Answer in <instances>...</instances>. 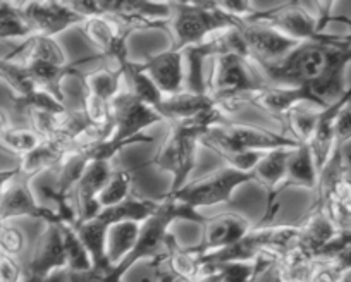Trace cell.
Instances as JSON below:
<instances>
[{
  "instance_id": "3",
  "label": "cell",
  "mask_w": 351,
  "mask_h": 282,
  "mask_svg": "<svg viewBox=\"0 0 351 282\" xmlns=\"http://www.w3.org/2000/svg\"><path fill=\"white\" fill-rule=\"evenodd\" d=\"M176 220H191V222L205 224L207 222V217H204L200 212L193 210V208L186 207V205L162 198L157 212L150 219H147L141 224L136 246L131 251L130 257L123 264L117 265V267L109 268V274L112 275L114 281L123 282L124 275L130 272V268L134 267V264L141 260H165L169 241L172 240L169 227Z\"/></svg>"
},
{
  "instance_id": "34",
  "label": "cell",
  "mask_w": 351,
  "mask_h": 282,
  "mask_svg": "<svg viewBox=\"0 0 351 282\" xmlns=\"http://www.w3.org/2000/svg\"><path fill=\"white\" fill-rule=\"evenodd\" d=\"M33 36L21 4L14 2H0V40H28Z\"/></svg>"
},
{
  "instance_id": "9",
  "label": "cell",
  "mask_w": 351,
  "mask_h": 282,
  "mask_svg": "<svg viewBox=\"0 0 351 282\" xmlns=\"http://www.w3.org/2000/svg\"><path fill=\"white\" fill-rule=\"evenodd\" d=\"M204 146H219V149L238 150V152H260L267 153L279 149H296L298 141L293 136L253 126V124H222L214 127L202 140Z\"/></svg>"
},
{
  "instance_id": "14",
  "label": "cell",
  "mask_w": 351,
  "mask_h": 282,
  "mask_svg": "<svg viewBox=\"0 0 351 282\" xmlns=\"http://www.w3.org/2000/svg\"><path fill=\"white\" fill-rule=\"evenodd\" d=\"M21 9L29 28L33 29V35L49 36V38H56L59 33L73 26H81L84 21V18H81L71 8L69 2H57V0L26 2L21 4Z\"/></svg>"
},
{
  "instance_id": "46",
  "label": "cell",
  "mask_w": 351,
  "mask_h": 282,
  "mask_svg": "<svg viewBox=\"0 0 351 282\" xmlns=\"http://www.w3.org/2000/svg\"><path fill=\"white\" fill-rule=\"evenodd\" d=\"M155 282H180V279L176 277L171 270H158L155 275Z\"/></svg>"
},
{
  "instance_id": "15",
  "label": "cell",
  "mask_w": 351,
  "mask_h": 282,
  "mask_svg": "<svg viewBox=\"0 0 351 282\" xmlns=\"http://www.w3.org/2000/svg\"><path fill=\"white\" fill-rule=\"evenodd\" d=\"M64 268H67V261L60 224H43L26 267L25 281H40Z\"/></svg>"
},
{
  "instance_id": "25",
  "label": "cell",
  "mask_w": 351,
  "mask_h": 282,
  "mask_svg": "<svg viewBox=\"0 0 351 282\" xmlns=\"http://www.w3.org/2000/svg\"><path fill=\"white\" fill-rule=\"evenodd\" d=\"M158 205H160V201H154L148 200V198H140L131 194L128 200L121 201V203L114 205V207L102 208L97 217L104 220L109 227L119 222L143 224L145 220L150 219L157 212Z\"/></svg>"
},
{
  "instance_id": "23",
  "label": "cell",
  "mask_w": 351,
  "mask_h": 282,
  "mask_svg": "<svg viewBox=\"0 0 351 282\" xmlns=\"http://www.w3.org/2000/svg\"><path fill=\"white\" fill-rule=\"evenodd\" d=\"M322 260H317L313 255L293 243L278 255L276 265L285 282H312L313 275L319 270Z\"/></svg>"
},
{
  "instance_id": "7",
  "label": "cell",
  "mask_w": 351,
  "mask_h": 282,
  "mask_svg": "<svg viewBox=\"0 0 351 282\" xmlns=\"http://www.w3.org/2000/svg\"><path fill=\"white\" fill-rule=\"evenodd\" d=\"M298 238V224L293 226H258L250 229L238 243L219 253L207 255L204 258V265H221L231 261L241 264H253L256 258L265 253L279 255L286 248L291 246Z\"/></svg>"
},
{
  "instance_id": "43",
  "label": "cell",
  "mask_w": 351,
  "mask_h": 282,
  "mask_svg": "<svg viewBox=\"0 0 351 282\" xmlns=\"http://www.w3.org/2000/svg\"><path fill=\"white\" fill-rule=\"evenodd\" d=\"M19 174V167H12V169H0V201H2V198H4L5 191H8V188L11 186L12 181L18 177Z\"/></svg>"
},
{
  "instance_id": "50",
  "label": "cell",
  "mask_w": 351,
  "mask_h": 282,
  "mask_svg": "<svg viewBox=\"0 0 351 282\" xmlns=\"http://www.w3.org/2000/svg\"><path fill=\"white\" fill-rule=\"evenodd\" d=\"M0 227H2V224H0Z\"/></svg>"
},
{
  "instance_id": "24",
  "label": "cell",
  "mask_w": 351,
  "mask_h": 282,
  "mask_svg": "<svg viewBox=\"0 0 351 282\" xmlns=\"http://www.w3.org/2000/svg\"><path fill=\"white\" fill-rule=\"evenodd\" d=\"M67 149L57 140H42L35 150L19 159V176L33 181L38 174L60 166Z\"/></svg>"
},
{
  "instance_id": "29",
  "label": "cell",
  "mask_w": 351,
  "mask_h": 282,
  "mask_svg": "<svg viewBox=\"0 0 351 282\" xmlns=\"http://www.w3.org/2000/svg\"><path fill=\"white\" fill-rule=\"evenodd\" d=\"M141 224L119 222L109 227L107 233V261L110 267L123 264L136 246Z\"/></svg>"
},
{
  "instance_id": "41",
  "label": "cell",
  "mask_w": 351,
  "mask_h": 282,
  "mask_svg": "<svg viewBox=\"0 0 351 282\" xmlns=\"http://www.w3.org/2000/svg\"><path fill=\"white\" fill-rule=\"evenodd\" d=\"M71 282H117L114 281L112 275L109 274V268H93L86 274H71Z\"/></svg>"
},
{
  "instance_id": "45",
  "label": "cell",
  "mask_w": 351,
  "mask_h": 282,
  "mask_svg": "<svg viewBox=\"0 0 351 282\" xmlns=\"http://www.w3.org/2000/svg\"><path fill=\"white\" fill-rule=\"evenodd\" d=\"M25 282H71V272L67 268L64 270L53 272L52 275L45 279H40V281H25Z\"/></svg>"
},
{
  "instance_id": "8",
  "label": "cell",
  "mask_w": 351,
  "mask_h": 282,
  "mask_svg": "<svg viewBox=\"0 0 351 282\" xmlns=\"http://www.w3.org/2000/svg\"><path fill=\"white\" fill-rule=\"evenodd\" d=\"M250 181H253L252 174L239 172V170L226 166L219 170H212L198 179L188 181L183 188L174 193H165L164 198L186 205L193 210H200L205 207L229 203L234 191Z\"/></svg>"
},
{
  "instance_id": "19",
  "label": "cell",
  "mask_w": 351,
  "mask_h": 282,
  "mask_svg": "<svg viewBox=\"0 0 351 282\" xmlns=\"http://www.w3.org/2000/svg\"><path fill=\"white\" fill-rule=\"evenodd\" d=\"M143 70L150 76L162 95L184 92V55L183 50L169 49L165 52L147 55L140 60Z\"/></svg>"
},
{
  "instance_id": "21",
  "label": "cell",
  "mask_w": 351,
  "mask_h": 282,
  "mask_svg": "<svg viewBox=\"0 0 351 282\" xmlns=\"http://www.w3.org/2000/svg\"><path fill=\"white\" fill-rule=\"evenodd\" d=\"M339 227L324 214L320 208H310L308 214L298 224V238L295 243L310 255L320 260L334 238L339 234Z\"/></svg>"
},
{
  "instance_id": "35",
  "label": "cell",
  "mask_w": 351,
  "mask_h": 282,
  "mask_svg": "<svg viewBox=\"0 0 351 282\" xmlns=\"http://www.w3.org/2000/svg\"><path fill=\"white\" fill-rule=\"evenodd\" d=\"M133 181L134 176L130 170H112L110 179L107 181L106 188H104L99 194L100 207L109 208L121 203V201L128 200V198L133 194Z\"/></svg>"
},
{
  "instance_id": "38",
  "label": "cell",
  "mask_w": 351,
  "mask_h": 282,
  "mask_svg": "<svg viewBox=\"0 0 351 282\" xmlns=\"http://www.w3.org/2000/svg\"><path fill=\"white\" fill-rule=\"evenodd\" d=\"M26 250V234L21 227L2 224L0 227V253L18 258Z\"/></svg>"
},
{
  "instance_id": "2",
  "label": "cell",
  "mask_w": 351,
  "mask_h": 282,
  "mask_svg": "<svg viewBox=\"0 0 351 282\" xmlns=\"http://www.w3.org/2000/svg\"><path fill=\"white\" fill-rule=\"evenodd\" d=\"M224 116L226 114L219 107H214V109L207 110V112L200 114L193 119L172 124L167 138L158 146L154 159L150 160V164L172 176L171 190L167 193H174L188 183V177L195 167L197 150L202 145V140L214 127L228 123Z\"/></svg>"
},
{
  "instance_id": "37",
  "label": "cell",
  "mask_w": 351,
  "mask_h": 282,
  "mask_svg": "<svg viewBox=\"0 0 351 282\" xmlns=\"http://www.w3.org/2000/svg\"><path fill=\"white\" fill-rule=\"evenodd\" d=\"M42 143V138L32 129H16L11 127L4 134H0V149L14 153L19 159L35 150Z\"/></svg>"
},
{
  "instance_id": "6",
  "label": "cell",
  "mask_w": 351,
  "mask_h": 282,
  "mask_svg": "<svg viewBox=\"0 0 351 282\" xmlns=\"http://www.w3.org/2000/svg\"><path fill=\"white\" fill-rule=\"evenodd\" d=\"M317 200L312 205L336 224L339 229H351V174L343 150H334L317 184Z\"/></svg>"
},
{
  "instance_id": "17",
  "label": "cell",
  "mask_w": 351,
  "mask_h": 282,
  "mask_svg": "<svg viewBox=\"0 0 351 282\" xmlns=\"http://www.w3.org/2000/svg\"><path fill=\"white\" fill-rule=\"evenodd\" d=\"M250 229H252V224L241 214L224 212V214L207 219V222L204 224V238L193 250L200 257L219 253V251L238 243Z\"/></svg>"
},
{
  "instance_id": "42",
  "label": "cell",
  "mask_w": 351,
  "mask_h": 282,
  "mask_svg": "<svg viewBox=\"0 0 351 282\" xmlns=\"http://www.w3.org/2000/svg\"><path fill=\"white\" fill-rule=\"evenodd\" d=\"M276 260H278V258H276ZM255 282H285V281H282L281 274H279V268L278 265H276V261H272V264H269L267 267L262 268V272H260Z\"/></svg>"
},
{
  "instance_id": "13",
  "label": "cell",
  "mask_w": 351,
  "mask_h": 282,
  "mask_svg": "<svg viewBox=\"0 0 351 282\" xmlns=\"http://www.w3.org/2000/svg\"><path fill=\"white\" fill-rule=\"evenodd\" d=\"M19 217H29L43 224H62L49 205L40 203L33 193L32 181L18 174L0 201V224H8Z\"/></svg>"
},
{
  "instance_id": "30",
  "label": "cell",
  "mask_w": 351,
  "mask_h": 282,
  "mask_svg": "<svg viewBox=\"0 0 351 282\" xmlns=\"http://www.w3.org/2000/svg\"><path fill=\"white\" fill-rule=\"evenodd\" d=\"M165 260L169 264V270L184 282H193L205 270L204 258L193 248H183L176 243L174 236L169 241Z\"/></svg>"
},
{
  "instance_id": "48",
  "label": "cell",
  "mask_w": 351,
  "mask_h": 282,
  "mask_svg": "<svg viewBox=\"0 0 351 282\" xmlns=\"http://www.w3.org/2000/svg\"><path fill=\"white\" fill-rule=\"evenodd\" d=\"M339 282H351V268H348L346 272H343V274H341Z\"/></svg>"
},
{
  "instance_id": "11",
  "label": "cell",
  "mask_w": 351,
  "mask_h": 282,
  "mask_svg": "<svg viewBox=\"0 0 351 282\" xmlns=\"http://www.w3.org/2000/svg\"><path fill=\"white\" fill-rule=\"evenodd\" d=\"M104 16L130 29L169 28L172 18L171 2H148V0H100Z\"/></svg>"
},
{
  "instance_id": "40",
  "label": "cell",
  "mask_w": 351,
  "mask_h": 282,
  "mask_svg": "<svg viewBox=\"0 0 351 282\" xmlns=\"http://www.w3.org/2000/svg\"><path fill=\"white\" fill-rule=\"evenodd\" d=\"M0 282H25L18 258L0 253Z\"/></svg>"
},
{
  "instance_id": "12",
  "label": "cell",
  "mask_w": 351,
  "mask_h": 282,
  "mask_svg": "<svg viewBox=\"0 0 351 282\" xmlns=\"http://www.w3.org/2000/svg\"><path fill=\"white\" fill-rule=\"evenodd\" d=\"M110 112L114 120L112 136L119 140H133L141 136L145 129L164 120L154 107L141 102L126 88L121 90L119 95L112 100Z\"/></svg>"
},
{
  "instance_id": "49",
  "label": "cell",
  "mask_w": 351,
  "mask_h": 282,
  "mask_svg": "<svg viewBox=\"0 0 351 282\" xmlns=\"http://www.w3.org/2000/svg\"><path fill=\"white\" fill-rule=\"evenodd\" d=\"M346 160H348V164H350V166H351V155H348Z\"/></svg>"
},
{
  "instance_id": "27",
  "label": "cell",
  "mask_w": 351,
  "mask_h": 282,
  "mask_svg": "<svg viewBox=\"0 0 351 282\" xmlns=\"http://www.w3.org/2000/svg\"><path fill=\"white\" fill-rule=\"evenodd\" d=\"M77 236L83 241L84 248L88 250L90 257H92L93 268H110L109 261H107V233H109V226L99 217L90 220H83V222L74 224Z\"/></svg>"
},
{
  "instance_id": "32",
  "label": "cell",
  "mask_w": 351,
  "mask_h": 282,
  "mask_svg": "<svg viewBox=\"0 0 351 282\" xmlns=\"http://www.w3.org/2000/svg\"><path fill=\"white\" fill-rule=\"evenodd\" d=\"M0 81L11 88L14 93V102H23V100L32 99L42 90L36 86L35 79L28 73L25 66L18 60H11L8 57L0 59Z\"/></svg>"
},
{
  "instance_id": "47",
  "label": "cell",
  "mask_w": 351,
  "mask_h": 282,
  "mask_svg": "<svg viewBox=\"0 0 351 282\" xmlns=\"http://www.w3.org/2000/svg\"><path fill=\"white\" fill-rule=\"evenodd\" d=\"M11 119H9V114L5 110L0 109V134H4L5 131L11 129Z\"/></svg>"
},
{
  "instance_id": "44",
  "label": "cell",
  "mask_w": 351,
  "mask_h": 282,
  "mask_svg": "<svg viewBox=\"0 0 351 282\" xmlns=\"http://www.w3.org/2000/svg\"><path fill=\"white\" fill-rule=\"evenodd\" d=\"M193 282H222L221 268L217 265H205V270Z\"/></svg>"
},
{
  "instance_id": "22",
  "label": "cell",
  "mask_w": 351,
  "mask_h": 282,
  "mask_svg": "<svg viewBox=\"0 0 351 282\" xmlns=\"http://www.w3.org/2000/svg\"><path fill=\"white\" fill-rule=\"evenodd\" d=\"M214 107L217 105L208 93H193L184 90V92L174 93V95L162 97V102L158 103L155 110L160 114L162 119H167L174 124L193 119V117L200 116V114L207 112Z\"/></svg>"
},
{
  "instance_id": "26",
  "label": "cell",
  "mask_w": 351,
  "mask_h": 282,
  "mask_svg": "<svg viewBox=\"0 0 351 282\" xmlns=\"http://www.w3.org/2000/svg\"><path fill=\"white\" fill-rule=\"evenodd\" d=\"M319 184V170L313 160L312 150L305 143H300L298 149L291 152L286 172V188H303V190L315 191Z\"/></svg>"
},
{
  "instance_id": "39",
  "label": "cell",
  "mask_w": 351,
  "mask_h": 282,
  "mask_svg": "<svg viewBox=\"0 0 351 282\" xmlns=\"http://www.w3.org/2000/svg\"><path fill=\"white\" fill-rule=\"evenodd\" d=\"M351 140V86H350V97H348L346 103L341 109L339 116L336 120V149L343 150L348 141Z\"/></svg>"
},
{
  "instance_id": "36",
  "label": "cell",
  "mask_w": 351,
  "mask_h": 282,
  "mask_svg": "<svg viewBox=\"0 0 351 282\" xmlns=\"http://www.w3.org/2000/svg\"><path fill=\"white\" fill-rule=\"evenodd\" d=\"M320 110L319 109H308L305 105H300L296 109H293L291 112L286 116L285 123L286 126L289 127V131L293 133V138H295L298 143H305L308 145L312 141L313 133L317 129V123H319Z\"/></svg>"
},
{
  "instance_id": "5",
  "label": "cell",
  "mask_w": 351,
  "mask_h": 282,
  "mask_svg": "<svg viewBox=\"0 0 351 282\" xmlns=\"http://www.w3.org/2000/svg\"><path fill=\"white\" fill-rule=\"evenodd\" d=\"M250 64L252 62L248 59L231 52L212 57V75L207 83V93L224 114L236 103L245 102L250 93L262 86L253 78Z\"/></svg>"
},
{
  "instance_id": "20",
  "label": "cell",
  "mask_w": 351,
  "mask_h": 282,
  "mask_svg": "<svg viewBox=\"0 0 351 282\" xmlns=\"http://www.w3.org/2000/svg\"><path fill=\"white\" fill-rule=\"evenodd\" d=\"M110 174H112L110 162H92L86 167L73 191L77 214L76 222L95 219L99 216L102 210L99 203V194L110 179Z\"/></svg>"
},
{
  "instance_id": "10",
  "label": "cell",
  "mask_w": 351,
  "mask_h": 282,
  "mask_svg": "<svg viewBox=\"0 0 351 282\" xmlns=\"http://www.w3.org/2000/svg\"><path fill=\"white\" fill-rule=\"evenodd\" d=\"M239 33L248 52V60L256 67L274 66L300 47V42L258 21L243 23Z\"/></svg>"
},
{
  "instance_id": "33",
  "label": "cell",
  "mask_w": 351,
  "mask_h": 282,
  "mask_svg": "<svg viewBox=\"0 0 351 282\" xmlns=\"http://www.w3.org/2000/svg\"><path fill=\"white\" fill-rule=\"evenodd\" d=\"M60 233H62L67 270L71 274H86V272L93 270L92 257H90L88 250L84 248L83 241L77 236L73 224H60Z\"/></svg>"
},
{
  "instance_id": "16",
  "label": "cell",
  "mask_w": 351,
  "mask_h": 282,
  "mask_svg": "<svg viewBox=\"0 0 351 282\" xmlns=\"http://www.w3.org/2000/svg\"><path fill=\"white\" fill-rule=\"evenodd\" d=\"M80 28L84 38L99 50L100 59L114 60L117 67L126 62V40L130 36V29L123 28L107 16H95V18L84 19Z\"/></svg>"
},
{
  "instance_id": "31",
  "label": "cell",
  "mask_w": 351,
  "mask_h": 282,
  "mask_svg": "<svg viewBox=\"0 0 351 282\" xmlns=\"http://www.w3.org/2000/svg\"><path fill=\"white\" fill-rule=\"evenodd\" d=\"M124 81L123 70L121 67H100V69L93 70L90 75L81 76V83H83V92L92 93V95L99 97V99L106 100V102L112 103L121 93V83Z\"/></svg>"
},
{
  "instance_id": "1",
  "label": "cell",
  "mask_w": 351,
  "mask_h": 282,
  "mask_svg": "<svg viewBox=\"0 0 351 282\" xmlns=\"http://www.w3.org/2000/svg\"><path fill=\"white\" fill-rule=\"evenodd\" d=\"M351 62V43L324 45L300 43L286 59L274 66L260 67L271 85L308 90L324 110L346 93L344 73Z\"/></svg>"
},
{
  "instance_id": "28",
  "label": "cell",
  "mask_w": 351,
  "mask_h": 282,
  "mask_svg": "<svg viewBox=\"0 0 351 282\" xmlns=\"http://www.w3.org/2000/svg\"><path fill=\"white\" fill-rule=\"evenodd\" d=\"M121 70H123V78L126 90L130 93H133L136 99H140L141 102L147 103V105L157 109L158 103L162 102V93L160 90L155 86V83L152 81L150 76L147 75L141 67V62L138 60H130L121 64Z\"/></svg>"
},
{
  "instance_id": "4",
  "label": "cell",
  "mask_w": 351,
  "mask_h": 282,
  "mask_svg": "<svg viewBox=\"0 0 351 282\" xmlns=\"http://www.w3.org/2000/svg\"><path fill=\"white\" fill-rule=\"evenodd\" d=\"M169 21L171 49L184 50L200 45L228 29L241 28L243 23L226 14L217 2H176Z\"/></svg>"
},
{
  "instance_id": "18",
  "label": "cell",
  "mask_w": 351,
  "mask_h": 282,
  "mask_svg": "<svg viewBox=\"0 0 351 282\" xmlns=\"http://www.w3.org/2000/svg\"><path fill=\"white\" fill-rule=\"evenodd\" d=\"M245 102L253 103L258 109L265 110L276 119L285 120L286 116L293 109L300 105H312L319 109V103L313 99L312 93L305 88H296V86L285 85H262L255 92L250 93ZM320 110V109H319Z\"/></svg>"
}]
</instances>
